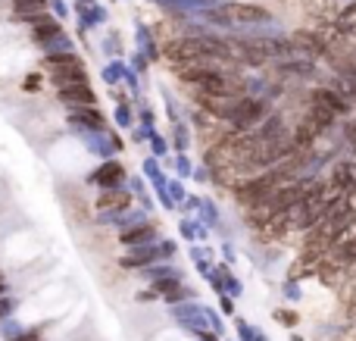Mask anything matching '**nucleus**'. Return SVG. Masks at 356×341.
Masks as SVG:
<instances>
[{
    "label": "nucleus",
    "mask_w": 356,
    "mask_h": 341,
    "mask_svg": "<svg viewBox=\"0 0 356 341\" xmlns=\"http://www.w3.org/2000/svg\"><path fill=\"white\" fill-rule=\"evenodd\" d=\"M209 19L219 25H253V22H269V10L253 3H225V7H216Z\"/></svg>",
    "instance_id": "1"
},
{
    "label": "nucleus",
    "mask_w": 356,
    "mask_h": 341,
    "mask_svg": "<svg viewBox=\"0 0 356 341\" xmlns=\"http://www.w3.org/2000/svg\"><path fill=\"white\" fill-rule=\"evenodd\" d=\"M231 125H235V132H250L256 123H262L266 119V103L262 101H253V97H241L238 101V107L231 110Z\"/></svg>",
    "instance_id": "2"
},
{
    "label": "nucleus",
    "mask_w": 356,
    "mask_h": 341,
    "mask_svg": "<svg viewBox=\"0 0 356 341\" xmlns=\"http://www.w3.org/2000/svg\"><path fill=\"white\" fill-rule=\"evenodd\" d=\"M60 97L66 103H78V107H91V103H94V91L87 88L85 82H75V85L60 88Z\"/></svg>",
    "instance_id": "3"
},
{
    "label": "nucleus",
    "mask_w": 356,
    "mask_h": 341,
    "mask_svg": "<svg viewBox=\"0 0 356 341\" xmlns=\"http://www.w3.org/2000/svg\"><path fill=\"white\" fill-rule=\"evenodd\" d=\"M32 34L34 41H50V38L60 34V25L54 19H32Z\"/></svg>",
    "instance_id": "4"
},
{
    "label": "nucleus",
    "mask_w": 356,
    "mask_h": 341,
    "mask_svg": "<svg viewBox=\"0 0 356 341\" xmlns=\"http://www.w3.org/2000/svg\"><path fill=\"white\" fill-rule=\"evenodd\" d=\"M337 28H341L344 34H353V38H356V3L341 13V19H337Z\"/></svg>",
    "instance_id": "5"
},
{
    "label": "nucleus",
    "mask_w": 356,
    "mask_h": 341,
    "mask_svg": "<svg viewBox=\"0 0 356 341\" xmlns=\"http://www.w3.org/2000/svg\"><path fill=\"white\" fill-rule=\"evenodd\" d=\"M97 182H101V185H119V182H122V169H119L116 163L103 166V169L97 172Z\"/></svg>",
    "instance_id": "6"
},
{
    "label": "nucleus",
    "mask_w": 356,
    "mask_h": 341,
    "mask_svg": "<svg viewBox=\"0 0 356 341\" xmlns=\"http://www.w3.org/2000/svg\"><path fill=\"white\" fill-rule=\"evenodd\" d=\"M16 3V10H19V13H41V10L48 7V0H13Z\"/></svg>",
    "instance_id": "7"
},
{
    "label": "nucleus",
    "mask_w": 356,
    "mask_h": 341,
    "mask_svg": "<svg viewBox=\"0 0 356 341\" xmlns=\"http://www.w3.org/2000/svg\"><path fill=\"white\" fill-rule=\"evenodd\" d=\"M144 238H154V225H144V229H135V232H125V241H144Z\"/></svg>",
    "instance_id": "8"
},
{
    "label": "nucleus",
    "mask_w": 356,
    "mask_h": 341,
    "mask_svg": "<svg viewBox=\"0 0 356 341\" xmlns=\"http://www.w3.org/2000/svg\"><path fill=\"white\" fill-rule=\"evenodd\" d=\"M72 119H85L87 125H97V123H101V119H97V113H91V110H75Z\"/></svg>",
    "instance_id": "9"
},
{
    "label": "nucleus",
    "mask_w": 356,
    "mask_h": 341,
    "mask_svg": "<svg viewBox=\"0 0 356 341\" xmlns=\"http://www.w3.org/2000/svg\"><path fill=\"white\" fill-rule=\"evenodd\" d=\"M128 200L122 194H109V198H101V207H125Z\"/></svg>",
    "instance_id": "10"
},
{
    "label": "nucleus",
    "mask_w": 356,
    "mask_h": 341,
    "mask_svg": "<svg viewBox=\"0 0 356 341\" xmlns=\"http://www.w3.org/2000/svg\"><path fill=\"white\" fill-rule=\"evenodd\" d=\"M347 138H350V144L356 147V119H353V123H347Z\"/></svg>",
    "instance_id": "11"
}]
</instances>
